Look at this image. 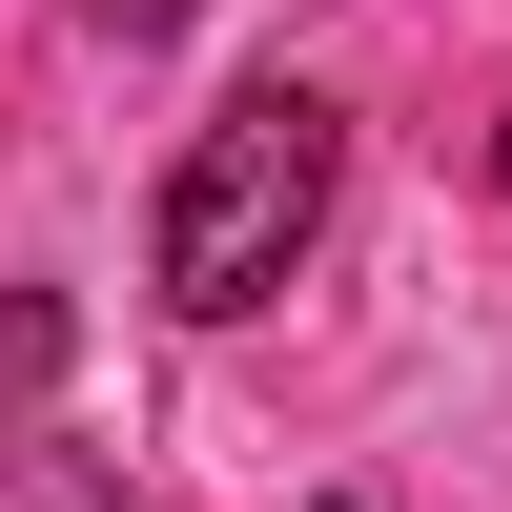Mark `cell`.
I'll return each instance as SVG.
<instances>
[{"label":"cell","instance_id":"cell-1","mask_svg":"<svg viewBox=\"0 0 512 512\" xmlns=\"http://www.w3.org/2000/svg\"><path fill=\"white\" fill-rule=\"evenodd\" d=\"M328 185H349V123H328L308 82H246V103H226V123H185V164H164V205H144V287H164L185 328L267 308V287L308 267Z\"/></svg>","mask_w":512,"mask_h":512},{"label":"cell","instance_id":"cell-2","mask_svg":"<svg viewBox=\"0 0 512 512\" xmlns=\"http://www.w3.org/2000/svg\"><path fill=\"white\" fill-rule=\"evenodd\" d=\"M62 369H82V308H62V287H0V431H21Z\"/></svg>","mask_w":512,"mask_h":512},{"label":"cell","instance_id":"cell-3","mask_svg":"<svg viewBox=\"0 0 512 512\" xmlns=\"http://www.w3.org/2000/svg\"><path fill=\"white\" fill-rule=\"evenodd\" d=\"M0 512H123V492H82V472H41V451H0Z\"/></svg>","mask_w":512,"mask_h":512},{"label":"cell","instance_id":"cell-4","mask_svg":"<svg viewBox=\"0 0 512 512\" xmlns=\"http://www.w3.org/2000/svg\"><path fill=\"white\" fill-rule=\"evenodd\" d=\"M82 21H103V41H185L205 0H82Z\"/></svg>","mask_w":512,"mask_h":512},{"label":"cell","instance_id":"cell-5","mask_svg":"<svg viewBox=\"0 0 512 512\" xmlns=\"http://www.w3.org/2000/svg\"><path fill=\"white\" fill-rule=\"evenodd\" d=\"M492 185H512V123H492Z\"/></svg>","mask_w":512,"mask_h":512},{"label":"cell","instance_id":"cell-6","mask_svg":"<svg viewBox=\"0 0 512 512\" xmlns=\"http://www.w3.org/2000/svg\"><path fill=\"white\" fill-rule=\"evenodd\" d=\"M328 512H349V492H328Z\"/></svg>","mask_w":512,"mask_h":512}]
</instances>
